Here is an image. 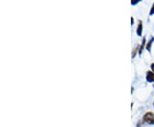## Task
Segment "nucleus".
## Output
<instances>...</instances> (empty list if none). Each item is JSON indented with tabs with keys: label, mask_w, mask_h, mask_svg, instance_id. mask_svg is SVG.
Returning a JSON list of instances; mask_svg holds the SVG:
<instances>
[{
	"label": "nucleus",
	"mask_w": 154,
	"mask_h": 127,
	"mask_svg": "<svg viewBox=\"0 0 154 127\" xmlns=\"http://www.w3.org/2000/svg\"><path fill=\"white\" fill-rule=\"evenodd\" d=\"M138 48H139V46H136V47L134 49V51H133V53H132L133 58H134V56H135V53H136V52H137Z\"/></svg>",
	"instance_id": "423d86ee"
},
{
	"label": "nucleus",
	"mask_w": 154,
	"mask_h": 127,
	"mask_svg": "<svg viewBox=\"0 0 154 127\" xmlns=\"http://www.w3.org/2000/svg\"><path fill=\"white\" fill-rule=\"evenodd\" d=\"M146 80L149 83H154V72L149 71L146 73Z\"/></svg>",
	"instance_id": "f03ea898"
},
{
	"label": "nucleus",
	"mask_w": 154,
	"mask_h": 127,
	"mask_svg": "<svg viewBox=\"0 0 154 127\" xmlns=\"http://www.w3.org/2000/svg\"><path fill=\"white\" fill-rule=\"evenodd\" d=\"M153 106H154V102H153Z\"/></svg>",
	"instance_id": "9b49d317"
},
{
	"label": "nucleus",
	"mask_w": 154,
	"mask_h": 127,
	"mask_svg": "<svg viewBox=\"0 0 154 127\" xmlns=\"http://www.w3.org/2000/svg\"><path fill=\"white\" fill-rule=\"evenodd\" d=\"M142 29H143L142 21H139L137 27V31H136V33H137V34L139 36H141V34H142Z\"/></svg>",
	"instance_id": "7ed1b4c3"
},
{
	"label": "nucleus",
	"mask_w": 154,
	"mask_h": 127,
	"mask_svg": "<svg viewBox=\"0 0 154 127\" xmlns=\"http://www.w3.org/2000/svg\"><path fill=\"white\" fill-rule=\"evenodd\" d=\"M153 41H154V37H152V38L150 39V40L148 41L147 45H146V49L147 50L148 52H151V46H152V42H153Z\"/></svg>",
	"instance_id": "20e7f679"
},
{
	"label": "nucleus",
	"mask_w": 154,
	"mask_h": 127,
	"mask_svg": "<svg viewBox=\"0 0 154 127\" xmlns=\"http://www.w3.org/2000/svg\"><path fill=\"white\" fill-rule=\"evenodd\" d=\"M150 15H151V16L154 15V4L152 5V8H151V11H150Z\"/></svg>",
	"instance_id": "0eeeda50"
},
{
	"label": "nucleus",
	"mask_w": 154,
	"mask_h": 127,
	"mask_svg": "<svg viewBox=\"0 0 154 127\" xmlns=\"http://www.w3.org/2000/svg\"><path fill=\"white\" fill-rule=\"evenodd\" d=\"M151 69L152 70V72H154V63H152V64L151 65Z\"/></svg>",
	"instance_id": "1a4fd4ad"
},
{
	"label": "nucleus",
	"mask_w": 154,
	"mask_h": 127,
	"mask_svg": "<svg viewBox=\"0 0 154 127\" xmlns=\"http://www.w3.org/2000/svg\"><path fill=\"white\" fill-rule=\"evenodd\" d=\"M145 44H146V38H143L141 46H140V50H139V53H140V54H141V52H142V51H143L144 47H145Z\"/></svg>",
	"instance_id": "39448f33"
},
{
	"label": "nucleus",
	"mask_w": 154,
	"mask_h": 127,
	"mask_svg": "<svg viewBox=\"0 0 154 127\" xmlns=\"http://www.w3.org/2000/svg\"><path fill=\"white\" fill-rule=\"evenodd\" d=\"M144 121L149 125H154V114L152 112H148L144 115Z\"/></svg>",
	"instance_id": "f257e3e1"
},
{
	"label": "nucleus",
	"mask_w": 154,
	"mask_h": 127,
	"mask_svg": "<svg viewBox=\"0 0 154 127\" xmlns=\"http://www.w3.org/2000/svg\"><path fill=\"white\" fill-rule=\"evenodd\" d=\"M139 2H140L139 0H134V1H132V2H131V4H132V5H136V4H138Z\"/></svg>",
	"instance_id": "6e6552de"
},
{
	"label": "nucleus",
	"mask_w": 154,
	"mask_h": 127,
	"mask_svg": "<svg viewBox=\"0 0 154 127\" xmlns=\"http://www.w3.org/2000/svg\"><path fill=\"white\" fill-rule=\"evenodd\" d=\"M131 23H132V25L134 24V18L133 17H131Z\"/></svg>",
	"instance_id": "9d476101"
}]
</instances>
